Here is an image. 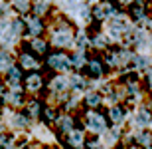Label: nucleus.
Returning <instances> with one entry per match:
<instances>
[{
  "label": "nucleus",
  "instance_id": "1",
  "mask_svg": "<svg viewBox=\"0 0 152 149\" xmlns=\"http://www.w3.org/2000/svg\"><path fill=\"white\" fill-rule=\"evenodd\" d=\"M89 123H91V127H93V129H97V131H101L103 127H105L103 119H101V117H99L97 113H93V115H91V121H89Z\"/></svg>",
  "mask_w": 152,
  "mask_h": 149
},
{
  "label": "nucleus",
  "instance_id": "2",
  "mask_svg": "<svg viewBox=\"0 0 152 149\" xmlns=\"http://www.w3.org/2000/svg\"><path fill=\"white\" fill-rule=\"evenodd\" d=\"M50 64L51 66H57V68H65L67 66V60L61 58V56H53V58H50Z\"/></svg>",
  "mask_w": 152,
  "mask_h": 149
},
{
  "label": "nucleus",
  "instance_id": "3",
  "mask_svg": "<svg viewBox=\"0 0 152 149\" xmlns=\"http://www.w3.org/2000/svg\"><path fill=\"white\" fill-rule=\"evenodd\" d=\"M69 40H71V38H69V34H59V36H57V38H56V44H63V46H65V44H69Z\"/></svg>",
  "mask_w": 152,
  "mask_h": 149
},
{
  "label": "nucleus",
  "instance_id": "4",
  "mask_svg": "<svg viewBox=\"0 0 152 149\" xmlns=\"http://www.w3.org/2000/svg\"><path fill=\"white\" fill-rule=\"evenodd\" d=\"M24 66H32V68H36V62H34V60H32V58L24 56Z\"/></svg>",
  "mask_w": 152,
  "mask_h": 149
},
{
  "label": "nucleus",
  "instance_id": "5",
  "mask_svg": "<svg viewBox=\"0 0 152 149\" xmlns=\"http://www.w3.org/2000/svg\"><path fill=\"white\" fill-rule=\"evenodd\" d=\"M30 84H32V90H36V87L39 86V78H38V76H34V78L30 80Z\"/></svg>",
  "mask_w": 152,
  "mask_h": 149
},
{
  "label": "nucleus",
  "instance_id": "6",
  "mask_svg": "<svg viewBox=\"0 0 152 149\" xmlns=\"http://www.w3.org/2000/svg\"><path fill=\"white\" fill-rule=\"evenodd\" d=\"M71 141H73V143H81V133H75L73 137H71Z\"/></svg>",
  "mask_w": 152,
  "mask_h": 149
},
{
  "label": "nucleus",
  "instance_id": "7",
  "mask_svg": "<svg viewBox=\"0 0 152 149\" xmlns=\"http://www.w3.org/2000/svg\"><path fill=\"white\" fill-rule=\"evenodd\" d=\"M113 119H115V121L121 119V111H118V109H113Z\"/></svg>",
  "mask_w": 152,
  "mask_h": 149
},
{
  "label": "nucleus",
  "instance_id": "8",
  "mask_svg": "<svg viewBox=\"0 0 152 149\" xmlns=\"http://www.w3.org/2000/svg\"><path fill=\"white\" fill-rule=\"evenodd\" d=\"M34 46H36V48H38V50H44V48H45V46H44V44H42V42H34Z\"/></svg>",
  "mask_w": 152,
  "mask_h": 149
},
{
  "label": "nucleus",
  "instance_id": "9",
  "mask_svg": "<svg viewBox=\"0 0 152 149\" xmlns=\"http://www.w3.org/2000/svg\"><path fill=\"white\" fill-rule=\"evenodd\" d=\"M97 102H99V98H97V96H91V98H89V103H97Z\"/></svg>",
  "mask_w": 152,
  "mask_h": 149
}]
</instances>
